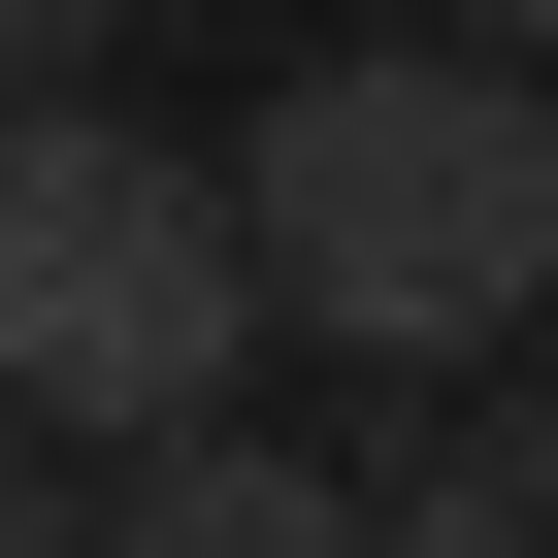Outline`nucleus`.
<instances>
[{"instance_id": "f257e3e1", "label": "nucleus", "mask_w": 558, "mask_h": 558, "mask_svg": "<svg viewBox=\"0 0 558 558\" xmlns=\"http://www.w3.org/2000/svg\"><path fill=\"white\" fill-rule=\"evenodd\" d=\"M230 197H263L296 362H493V329H558V66H493V34L296 66L230 132Z\"/></svg>"}, {"instance_id": "f03ea898", "label": "nucleus", "mask_w": 558, "mask_h": 558, "mask_svg": "<svg viewBox=\"0 0 558 558\" xmlns=\"http://www.w3.org/2000/svg\"><path fill=\"white\" fill-rule=\"evenodd\" d=\"M263 362H296V296H263V197H230V165H165L132 99H34V132H0V427H66V460L132 493V460H197Z\"/></svg>"}, {"instance_id": "7ed1b4c3", "label": "nucleus", "mask_w": 558, "mask_h": 558, "mask_svg": "<svg viewBox=\"0 0 558 558\" xmlns=\"http://www.w3.org/2000/svg\"><path fill=\"white\" fill-rule=\"evenodd\" d=\"M99 558H395V460H296V427H197L99 493Z\"/></svg>"}, {"instance_id": "20e7f679", "label": "nucleus", "mask_w": 558, "mask_h": 558, "mask_svg": "<svg viewBox=\"0 0 558 558\" xmlns=\"http://www.w3.org/2000/svg\"><path fill=\"white\" fill-rule=\"evenodd\" d=\"M395 558H558V525H525V493H493L460 427H395Z\"/></svg>"}, {"instance_id": "39448f33", "label": "nucleus", "mask_w": 558, "mask_h": 558, "mask_svg": "<svg viewBox=\"0 0 558 558\" xmlns=\"http://www.w3.org/2000/svg\"><path fill=\"white\" fill-rule=\"evenodd\" d=\"M99 34H132V0H0V132H34V99H99Z\"/></svg>"}, {"instance_id": "423d86ee", "label": "nucleus", "mask_w": 558, "mask_h": 558, "mask_svg": "<svg viewBox=\"0 0 558 558\" xmlns=\"http://www.w3.org/2000/svg\"><path fill=\"white\" fill-rule=\"evenodd\" d=\"M0 558H99V460L66 427H0Z\"/></svg>"}, {"instance_id": "0eeeda50", "label": "nucleus", "mask_w": 558, "mask_h": 558, "mask_svg": "<svg viewBox=\"0 0 558 558\" xmlns=\"http://www.w3.org/2000/svg\"><path fill=\"white\" fill-rule=\"evenodd\" d=\"M460 460H493V493L558 525V362H493V427H460Z\"/></svg>"}, {"instance_id": "6e6552de", "label": "nucleus", "mask_w": 558, "mask_h": 558, "mask_svg": "<svg viewBox=\"0 0 558 558\" xmlns=\"http://www.w3.org/2000/svg\"><path fill=\"white\" fill-rule=\"evenodd\" d=\"M427 34H493V66H558V0H427Z\"/></svg>"}]
</instances>
